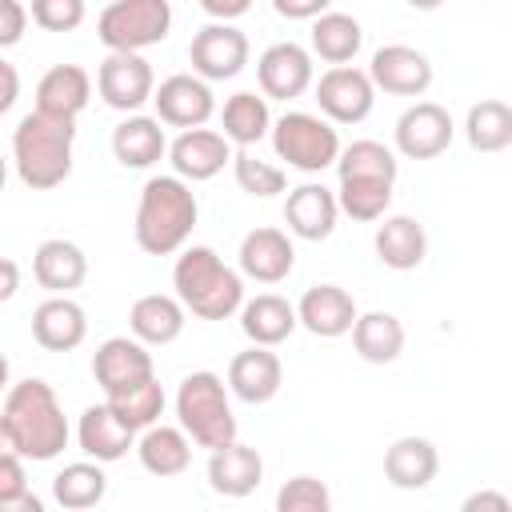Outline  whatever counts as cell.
I'll list each match as a JSON object with an SVG mask.
<instances>
[{
  "instance_id": "1",
  "label": "cell",
  "mask_w": 512,
  "mask_h": 512,
  "mask_svg": "<svg viewBox=\"0 0 512 512\" xmlns=\"http://www.w3.org/2000/svg\"><path fill=\"white\" fill-rule=\"evenodd\" d=\"M0 420L20 452V460H56L68 448V416L48 380L28 376L4 392Z\"/></svg>"
},
{
  "instance_id": "2",
  "label": "cell",
  "mask_w": 512,
  "mask_h": 512,
  "mask_svg": "<svg viewBox=\"0 0 512 512\" xmlns=\"http://www.w3.org/2000/svg\"><path fill=\"white\" fill-rule=\"evenodd\" d=\"M72 144H76V120H56L36 108L20 116L12 132V164L24 188L32 192L60 188L72 176Z\"/></svg>"
},
{
  "instance_id": "3",
  "label": "cell",
  "mask_w": 512,
  "mask_h": 512,
  "mask_svg": "<svg viewBox=\"0 0 512 512\" xmlns=\"http://www.w3.org/2000/svg\"><path fill=\"white\" fill-rule=\"evenodd\" d=\"M200 204L192 196V188L176 176H152L140 188V204H136V244L148 256H172L184 252L192 228H196Z\"/></svg>"
},
{
  "instance_id": "4",
  "label": "cell",
  "mask_w": 512,
  "mask_h": 512,
  "mask_svg": "<svg viewBox=\"0 0 512 512\" xmlns=\"http://www.w3.org/2000/svg\"><path fill=\"white\" fill-rule=\"evenodd\" d=\"M172 288L184 312L200 320H228L244 304V276L228 268L212 248L192 244L172 264Z\"/></svg>"
},
{
  "instance_id": "5",
  "label": "cell",
  "mask_w": 512,
  "mask_h": 512,
  "mask_svg": "<svg viewBox=\"0 0 512 512\" xmlns=\"http://www.w3.org/2000/svg\"><path fill=\"white\" fill-rule=\"evenodd\" d=\"M176 416H180V432L216 452L224 444L236 440V416H232V400H228V388L216 372L200 368V372H188L176 388Z\"/></svg>"
},
{
  "instance_id": "6",
  "label": "cell",
  "mask_w": 512,
  "mask_h": 512,
  "mask_svg": "<svg viewBox=\"0 0 512 512\" xmlns=\"http://www.w3.org/2000/svg\"><path fill=\"white\" fill-rule=\"evenodd\" d=\"M172 28V4L168 0H112L96 16V36L108 52H136L152 48Z\"/></svg>"
},
{
  "instance_id": "7",
  "label": "cell",
  "mask_w": 512,
  "mask_h": 512,
  "mask_svg": "<svg viewBox=\"0 0 512 512\" xmlns=\"http://www.w3.org/2000/svg\"><path fill=\"white\" fill-rule=\"evenodd\" d=\"M272 148L288 168L300 172H324L340 156V136L324 116L312 112H284L272 124Z\"/></svg>"
},
{
  "instance_id": "8",
  "label": "cell",
  "mask_w": 512,
  "mask_h": 512,
  "mask_svg": "<svg viewBox=\"0 0 512 512\" xmlns=\"http://www.w3.org/2000/svg\"><path fill=\"white\" fill-rule=\"evenodd\" d=\"M196 80H232L248 64V36L236 24H204L188 44Z\"/></svg>"
},
{
  "instance_id": "9",
  "label": "cell",
  "mask_w": 512,
  "mask_h": 512,
  "mask_svg": "<svg viewBox=\"0 0 512 512\" xmlns=\"http://www.w3.org/2000/svg\"><path fill=\"white\" fill-rule=\"evenodd\" d=\"M96 92H100V100L108 108L136 112L156 92L152 64L144 56H136V52H108L104 64L96 68Z\"/></svg>"
},
{
  "instance_id": "10",
  "label": "cell",
  "mask_w": 512,
  "mask_h": 512,
  "mask_svg": "<svg viewBox=\"0 0 512 512\" xmlns=\"http://www.w3.org/2000/svg\"><path fill=\"white\" fill-rule=\"evenodd\" d=\"M452 132H456V124H452V116H448L444 104L416 100L412 108L400 112L392 140H396V152L400 156H408V160H432V156H440L452 144Z\"/></svg>"
},
{
  "instance_id": "11",
  "label": "cell",
  "mask_w": 512,
  "mask_h": 512,
  "mask_svg": "<svg viewBox=\"0 0 512 512\" xmlns=\"http://www.w3.org/2000/svg\"><path fill=\"white\" fill-rule=\"evenodd\" d=\"M92 376H96L104 400L120 396V392H128V388H136V384L156 376L152 352L132 336H108L92 356Z\"/></svg>"
},
{
  "instance_id": "12",
  "label": "cell",
  "mask_w": 512,
  "mask_h": 512,
  "mask_svg": "<svg viewBox=\"0 0 512 512\" xmlns=\"http://www.w3.org/2000/svg\"><path fill=\"white\" fill-rule=\"evenodd\" d=\"M316 104L328 116V124H360L376 104V88L364 68H328L316 80Z\"/></svg>"
},
{
  "instance_id": "13",
  "label": "cell",
  "mask_w": 512,
  "mask_h": 512,
  "mask_svg": "<svg viewBox=\"0 0 512 512\" xmlns=\"http://www.w3.org/2000/svg\"><path fill=\"white\" fill-rule=\"evenodd\" d=\"M152 104H156V120L160 124H172L180 132L204 128L208 116L216 112L212 88L204 80H196L192 72H176V76L160 80V88L152 92Z\"/></svg>"
},
{
  "instance_id": "14",
  "label": "cell",
  "mask_w": 512,
  "mask_h": 512,
  "mask_svg": "<svg viewBox=\"0 0 512 512\" xmlns=\"http://www.w3.org/2000/svg\"><path fill=\"white\" fill-rule=\"evenodd\" d=\"M256 80L260 92L272 100H296L312 88V52L300 48L296 40L268 44L256 60Z\"/></svg>"
},
{
  "instance_id": "15",
  "label": "cell",
  "mask_w": 512,
  "mask_h": 512,
  "mask_svg": "<svg viewBox=\"0 0 512 512\" xmlns=\"http://www.w3.org/2000/svg\"><path fill=\"white\" fill-rule=\"evenodd\" d=\"M368 80H372V88H380L388 96H424L432 84V60L420 48L384 44L372 52Z\"/></svg>"
},
{
  "instance_id": "16",
  "label": "cell",
  "mask_w": 512,
  "mask_h": 512,
  "mask_svg": "<svg viewBox=\"0 0 512 512\" xmlns=\"http://www.w3.org/2000/svg\"><path fill=\"white\" fill-rule=\"evenodd\" d=\"M168 160H172L176 180H184V184L212 180L216 172H224V164H232V144L216 128H192L168 144Z\"/></svg>"
},
{
  "instance_id": "17",
  "label": "cell",
  "mask_w": 512,
  "mask_h": 512,
  "mask_svg": "<svg viewBox=\"0 0 512 512\" xmlns=\"http://www.w3.org/2000/svg\"><path fill=\"white\" fill-rule=\"evenodd\" d=\"M356 300L340 284H312L296 304V324L320 340H336L356 324Z\"/></svg>"
},
{
  "instance_id": "18",
  "label": "cell",
  "mask_w": 512,
  "mask_h": 512,
  "mask_svg": "<svg viewBox=\"0 0 512 512\" xmlns=\"http://www.w3.org/2000/svg\"><path fill=\"white\" fill-rule=\"evenodd\" d=\"M284 384V364L272 348H244L228 364V392L244 404H268Z\"/></svg>"
},
{
  "instance_id": "19",
  "label": "cell",
  "mask_w": 512,
  "mask_h": 512,
  "mask_svg": "<svg viewBox=\"0 0 512 512\" xmlns=\"http://www.w3.org/2000/svg\"><path fill=\"white\" fill-rule=\"evenodd\" d=\"M296 268V248L280 228H252L240 240V276L256 284H280Z\"/></svg>"
},
{
  "instance_id": "20",
  "label": "cell",
  "mask_w": 512,
  "mask_h": 512,
  "mask_svg": "<svg viewBox=\"0 0 512 512\" xmlns=\"http://www.w3.org/2000/svg\"><path fill=\"white\" fill-rule=\"evenodd\" d=\"M336 192L324 188V184H296L288 188V200H284V220H288V232L300 236V240H328L332 228H336Z\"/></svg>"
},
{
  "instance_id": "21",
  "label": "cell",
  "mask_w": 512,
  "mask_h": 512,
  "mask_svg": "<svg viewBox=\"0 0 512 512\" xmlns=\"http://www.w3.org/2000/svg\"><path fill=\"white\" fill-rule=\"evenodd\" d=\"M260 480H264V460L252 444L232 440L208 456V484H212V492H220L228 500L252 496L260 488Z\"/></svg>"
},
{
  "instance_id": "22",
  "label": "cell",
  "mask_w": 512,
  "mask_h": 512,
  "mask_svg": "<svg viewBox=\"0 0 512 512\" xmlns=\"http://www.w3.org/2000/svg\"><path fill=\"white\" fill-rule=\"evenodd\" d=\"M92 100V76L80 64H56L36 84V112L56 120H76Z\"/></svg>"
},
{
  "instance_id": "23",
  "label": "cell",
  "mask_w": 512,
  "mask_h": 512,
  "mask_svg": "<svg viewBox=\"0 0 512 512\" xmlns=\"http://www.w3.org/2000/svg\"><path fill=\"white\" fill-rule=\"evenodd\" d=\"M88 336V316L76 300L68 296H48L32 312V340L48 352H72Z\"/></svg>"
},
{
  "instance_id": "24",
  "label": "cell",
  "mask_w": 512,
  "mask_h": 512,
  "mask_svg": "<svg viewBox=\"0 0 512 512\" xmlns=\"http://www.w3.org/2000/svg\"><path fill=\"white\" fill-rule=\"evenodd\" d=\"M436 472H440V452L424 436H400L384 452V476H388L392 488L420 492L436 480Z\"/></svg>"
},
{
  "instance_id": "25",
  "label": "cell",
  "mask_w": 512,
  "mask_h": 512,
  "mask_svg": "<svg viewBox=\"0 0 512 512\" xmlns=\"http://www.w3.org/2000/svg\"><path fill=\"white\" fill-rule=\"evenodd\" d=\"M372 244H376V260L392 272H412L428 256V232L412 216H384L376 224Z\"/></svg>"
},
{
  "instance_id": "26",
  "label": "cell",
  "mask_w": 512,
  "mask_h": 512,
  "mask_svg": "<svg viewBox=\"0 0 512 512\" xmlns=\"http://www.w3.org/2000/svg\"><path fill=\"white\" fill-rule=\"evenodd\" d=\"M32 276H36V284L48 288L52 296H68L72 288L84 284V276H88V256L80 252V244L52 236V240H44V244L36 248V256H32Z\"/></svg>"
},
{
  "instance_id": "27",
  "label": "cell",
  "mask_w": 512,
  "mask_h": 512,
  "mask_svg": "<svg viewBox=\"0 0 512 512\" xmlns=\"http://www.w3.org/2000/svg\"><path fill=\"white\" fill-rule=\"evenodd\" d=\"M240 328L256 348H276L300 328L296 324V304H288L276 292H260V296L240 304Z\"/></svg>"
},
{
  "instance_id": "28",
  "label": "cell",
  "mask_w": 512,
  "mask_h": 512,
  "mask_svg": "<svg viewBox=\"0 0 512 512\" xmlns=\"http://www.w3.org/2000/svg\"><path fill=\"white\" fill-rule=\"evenodd\" d=\"M76 440H80V452L92 456L96 464H112L120 456H128V448H136V432H128L108 404H88L80 412V424H76Z\"/></svg>"
},
{
  "instance_id": "29",
  "label": "cell",
  "mask_w": 512,
  "mask_h": 512,
  "mask_svg": "<svg viewBox=\"0 0 512 512\" xmlns=\"http://www.w3.org/2000/svg\"><path fill=\"white\" fill-rule=\"evenodd\" d=\"M112 156L124 168H152L160 156H168V136L156 116H128L112 128Z\"/></svg>"
},
{
  "instance_id": "30",
  "label": "cell",
  "mask_w": 512,
  "mask_h": 512,
  "mask_svg": "<svg viewBox=\"0 0 512 512\" xmlns=\"http://www.w3.org/2000/svg\"><path fill=\"white\" fill-rule=\"evenodd\" d=\"M128 328H132V340H140L144 348L148 344H172L184 332V308L176 296L148 292L128 308Z\"/></svg>"
},
{
  "instance_id": "31",
  "label": "cell",
  "mask_w": 512,
  "mask_h": 512,
  "mask_svg": "<svg viewBox=\"0 0 512 512\" xmlns=\"http://www.w3.org/2000/svg\"><path fill=\"white\" fill-rule=\"evenodd\" d=\"M136 456H140L144 472L168 480V476L188 472V464H192V440L180 428H172V424H152L136 440Z\"/></svg>"
},
{
  "instance_id": "32",
  "label": "cell",
  "mask_w": 512,
  "mask_h": 512,
  "mask_svg": "<svg viewBox=\"0 0 512 512\" xmlns=\"http://www.w3.org/2000/svg\"><path fill=\"white\" fill-rule=\"evenodd\" d=\"M220 124H224V140L228 144H240L244 152L252 144H260L268 132H272V116H268V100L256 96V92H232L220 108Z\"/></svg>"
},
{
  "instance_id": "33",
  "label": "cell",
  "mask_w": 512,
  "mask_h": 512,
  "mask_svg": "<svg viewBox=\"0 0 512 512\" xmlns=\"http://www.w3.org/2000/svg\"><path fill=\"white\" fill-rule=\"evenodd\" d=\"M360 44H364V28L356 16L328 8L324 16L312 20V52L332 68H344L360 52Z\"/></svg>"
},
{
  "instance_id": "34",
  "label": "cell",
  "mask_w": 512,
  "mask_h": 512,
  "mask_svg": "<svg viewBox=\"0 0 512 512\" xmlns=\"http://www.w3.org/2000/svg\"><path fill=\"white\" fill-rule=\"evenodd\" d=\"M352 348L368 364H392L404 352V324L392 312H364L352 324Z\"/></svg>"
},
{
  "instance_id": "35",
  "label": "cell",
  "mask_w": 512,
  "mask_h": 512,
  "mask_svg": "<svg viewBox=\"0 0 512 512\" xmlns=\"http://www.w3.org/2000/svg\"><path fill=\"white\" fill-rule=\"evenodd\" d=\"M108 492V476L100 464L92 460H76V464H64L56 476H52V500L68 512H88L104 500Z\"/></svg>"
},
{
  "instance_id": "36",
  "label": "cell",
  "mask_w": 512,
  "mask_h": 512,
  "mask_svg": "<svg viewBox=\"0 0 512 512\" xmlns=\"http://www.w3.org/2000/svg\"><path fill=\"white\" fill-rule=\"evenodd\" d=\"M400 160L388 144L380 140H352L348 148H340L336 156V176L340 180H380V184H396Z\"/></svg>"
},
{
  "instance_id": "37",
  "label": "cell",
  "mask_w": 512,
  "mask_h": 512,
  "mask_svg": "<svg viewBox=\"0 0 512 512\" xmlns=\"http://www.w3.org/2000/svg\"><path fill=\"white\" fill-rule=\"evenodd\" d=\"M464 136L476 152H504L512 144V108L496 96L472 104L464 116Z\"/></svg>"
},
{
  "instance_id": "38",
  "label": "cell",
  "mask_w": 512,
  "mask_h": 512,
  "mask_svg": "<svg viewBox=\"0 0 512 512\" xmlns=\"http://www.w3.org/2000/svg\"><path fill=\"white\" fill-rule=\"evenodd\" d=\"M104 404L112 408V416H116L128 432H144V428H152V424L160 420V412H164V388H160V380L152 376V380H144V384H136V388L120 392V396H108Z\"/></svg>"
},
{
  "instance_id": "39",
  "label": "cell",
  "mask_w": 512,
  "mask_h": 512,
  "mask_svg": "<svg viewBox=\"0 0 512 512\" xmlns=\"http://www.w3.org/2000/svg\"><path fill=\"white\" fill-rule=\"evenodd\" d=\"M388 204H392V184H380V180H340L336 188V208L360 224L384 220Z\"/></svg>"
},
{
  "instance_id": "40",
  "label": "cell",
  "mask_w": 512,
  "mask_h": 512,
  "mask_svg": "<svg viewBox=\"0 0 512 512\" xmlns=\"http://www.w3.org/2000/svg\"><path fill=\"white\" fill-rule=\"evenodd\" d=\"M232 176H236V184H240L248 196H260V200L280 196V192L288 188L284 168H276V164H268V160H260V156H252V152H244V148L232 156Z\"/></svg>"
},
{
  "instance_id": "41",
  "label": "cell",
  "mask_w": 512,
  "mask_h": 512,
  "mask_svg": "<svg viewBox=\"0 0 512 512\" xmlns=\"http://www.w3.org/2000/svg\"><path fill=\"white\" fill-rule=\"evenodd\" d=\"M272 512H332V492L316 476H292L280 484Z\"/></svg>"
},
{
  "instance_id": "42",
  "label": "cell",
  "mask_w": 512,
  "mask_h": 512,
  "mask_svg": "<svg viewBox=\"0 0 512 512\" xmlns=\"http://www.w3.org/2000/svg\"><path fill=\"white\" fill-rule=\"evenodd\" d=\"M28 16L44 32H72L84 20V0H32Z\"/></svg>"
},
{
  "instance_id": "43",
  "label": "cell",
  "mask_w": 512,
  "mask_h": 512,
  "mask_svg": "<svg viewBox=\"0 0 512 512\" xmlns=\"http://www.w3.org/2000/svg\"><path fill=\"white\" fill-rule=\"evenodd\" d=\"M24 28H28V8L16 0H0V48L20 44Z\"/></svg>"
},
{
  "instance_id": "44",
  "label": "cell",
  "mask_w": 512,
  "mask_h": 512,
  "mask_svg": "<svg viewBox=\"0 0 512 512\" xmlns=\"http://www.w3.org/2000/svg\"><path fill=\"white\" fill-rule=\"evenodd\" d=\"M20 492H28V476H24V460L12 452L0 460V500H12Z\"/></svg>"
},
{
  "instance_id": "45",
  "label": "cell",
  "mask_w": 512,
  "mask_h": 512,
  "mask_svg": "<svg viewBox=\"0 0 512 512\" xmlns=\"http://www.w3.org/2000/svg\"><path fill=\"white\" fill-rule=\"evenodd\" d=\"M272 8L284 20H316L328 12V0H272Z\"/></svg>"
},
{
  "instance_id": "46",
  "label": "cell",
  "mask_w": 512,
  "mask_h": 512,
  "mask_svg": "<svg viewBox=\"0 0 512 512\" xmlns=\"http://www.w3.org/2000/svg\"><path fill=\"white\" fill-rule=\"evenodd\" d=\"M460 512H512V504H508L504 492H496V488H480V492L464 496Z\"/></svg>"
},
{
  "instance_id": "47",
  "label": "cell",
  "mask_w": 512,
  "mask_h": 512,
  "mask_svg": "<svg viewBox=\"0 0 512 512\" xmlns=\"http://www.w3.org/2000/svg\"><path fill=\"white\" fill-rule=\"evenodd\" d=\"M208 16H212V24H228V20H236V16H244L252 4L248 0H204L200 4Z\"/></svg>"
},
{
  "instance_id": "48",
  "label": "cell",
  "mask_w": 512,
  "mask_h": 512,
  "mask_svg": "<svg viewBox=\"0 0 512 512\" xmlns=\"http://www.w3.org/2000/svg\"><path fill=\"white\" fill-rule=\"evenodd\" d=\"M16 96H20V72L8 60H0V116L16 104Z\"/></svg>"
},
{
  "instance_id": "49",
  "label": "cell",
  "mask_w": 512,
  "mask_h": 512,
  "mask_svg": "<svg viewBox=\"0 0 512 512\" xmlns=\"http://www.w3.org/2000/svg\"><path fill=\"white\" fill-rule=\"evenodd\" d=\"M16 292H20V264L0 256V304H8Z\"/></svg>"
},
{
  "instance_id": "50",
  "label": "cell",
  "mask_w": 512,
  "mask_h": 512,
  "mask_svg": "<svg viewBox=\"0 0 512 512\" xmlns=\"http://www.w3.org/2000/svg\"><path fill=\"white\" fill-rule=\"evenodd\" d=\"M0 512H48V508H44V500L36 492H20L12 500H0Z\"/></svg>"
},
{
  "instance_id": "51",
  "label": "cell",
  "mask_w": 512,
  "mask_h": 512,
  "mask_svg": "<svg viewBox=\"0 0 512 512\" xmlns=\"http://www.w3.org/2000/svg\"><path fill=\"white\" fill-rule=\"evenodd\" d=\"M12 452H16V444H12V436H8V428H4V420H0V460L12 456ZM16 456H20V452H16Z\"/></svg>"
},
{
  "instance_id": "52",
  "label": "cell",
  "mask_w": 512,
  "mask_h": 512,
  "mask_svg": "<svg viewBox=\"0 0 512 512\" xmlns=\"http://www.w3.org/2000/svg\"><path fill=\"white\" fill-rule=\"evenodd\" d=\"M8 388H12V384H8V356L0 352V396H4Z\"/></svg>"
},
{
  "instance_id": "53",
  "label": "cell",
  "mask_w": 512,
  "mask_h": 512,
  "mask_svg": "<svg viewBox=\"0 0 512 512\" xmlns=\"http://www.w3.org/2000/svg\"><path fill=\"white\" fill-rule=\"evenodd\" d=\"M4 184H8V160H4V152H0V192H4Z\"/></svg>"
}]
</instances>
